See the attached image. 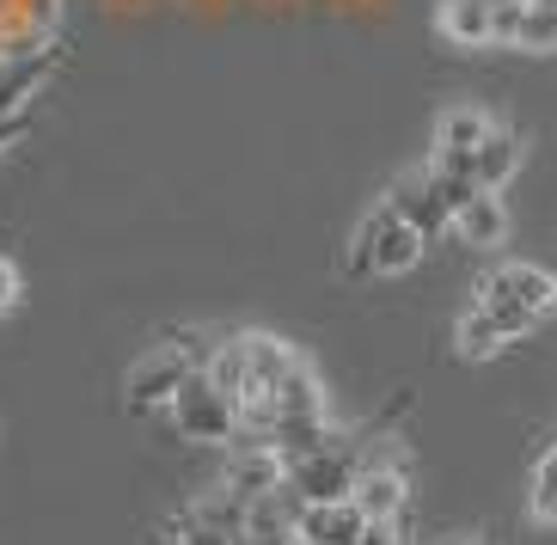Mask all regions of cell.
I'll return each mask as SVG.
<instances>
[{"mask_svg": "<svg viewBox=\"0 0 557 545\" xmlns=\"http://www.w3.org/2000/svg\"><path fill=\"white\" fill-rule=\"evenodd\" d=\"M165 411H172L184 442H233V435H239V405L209 381V368H197V374L172 393Z\"/></svg>", "mask_w": 557, "mask_h": 545, "instance_id": "1", "label": "cell"}, {"mask_svg": "<svg viewBox=\"0 0 557 545\" xmlns=\"http://www.w3.org/2000/svg\"><path fill=\"white\" fill-rule=\"evenodd\" d=\"M356 479H361V454L344 435L319 454H307V460H288V491L300 503H344V496H356Z\"/></svg>", "mask_w": 557, "mask_h": 545, "instance_id": "2", "label": "cell"}, {"mask_svg": "<svg viewBox=\"0 0 557 545\" xmlns=\"http://www.w3.org/2000/svg\"><path fill=\"white\" fill-rule=\"evenodd\" d=\"M190 374H197V356L178 349V344H160V349H148V356L129 368V381H123V405H129L135 417H148V411H160V405H172V393H178Z\"/></svg>", "mask_w": 557, "mask_h": 545, "instance_id": "3", "label": "cell"}, {"mask_svg": "<svg viewBox=\"0 0 557 545\" xmlns=\"http://www.w3.org/2000/svg\"><path fill=\"white\" fill-rule=\"evenodd\" d=\"M491 129H496L491 111H478V104H454V111L435 123V165H442V172H466V178H472V153L491 141Z\"/></svg>", "mask_w": 557, "mask_h": 545, "instance_id": "4", "label": "cell"}, {"mask_svg": "<svg viewBox=\"0 0 557 545\" xmlns=\"http://www.w3.org/2000/svg\"><path fill=\"white\" fill-rule=\"evenodd\" d=\"M62 50L67 44H37V50H13L7 62H0V116L25 111V104L37 99V86L62 67Z\"/></svg>", "mask_w": 557, "mask_h": 545, "instance_id": "5", "label": "cell"}, {"mask_svg": "<svg viewBox=\"0 0 557 545\" xmlns=\"http://www.w3.org/2000/svg\"><path fill=\"white\" fill-rule=\"evenodd\" d=\"M361 528H368V515L356 509V496H344V503H300L295 515V533L307 545H361Z\"/></svg>", "mask_w": 557, "mask_h": 545, "instance_id": "6", "label": "cell"}, {"mask_svg": "<svg viewBox=\"0 0 557 545\" xmlns=\"http://www.w3.org/2000/svg\"><path fill=\"white\" fill-rule=\"evenodd\" d=\"M386 209H393L398 221H410L423 239H435V233L454 227V215L442 209V197L429 190V172H417V178H398L393 190H386Z\"/></svg>", "mask_w": 557, "mask_h": 545, "instance_id": "7", "label": "cell"}, {"mask_svg": "<svg viewBox=\"0 0 557 545\" xmlns=\"http://www.w3.org/2000/svg\"><path fill=\"white\" fill-rule=\"evenodd\" d=\"M435 32H442L454 50H491V44H496V13H491V0H442V13H435Z\"/></svg>", "mask_w": 557, "mask_h": 545, "instance_id": "8", "label": "cell"}, {"mask_svg": "<svg viewBox=\"0 0 557 545\" xmlns=\"http://www.w3.org/2000/svg\"><path fill=\"white\" fill-rule=\"evenodd\" d=\"M288 479V460H282L270 442H258V447H246L239 460L227 466V496H239V503H251V496H263V491H276V484Z\"/></svg>", "mask_w": 557, "mask_h": 545, "instance_id": "9", "label": "cell"}, {"mask_svg": "<svg viewBox=\"0 0 557 545\" xmlns=\"http://www.w3.org/2000/svg\"><path fill=\"white\" fill-rule=\"evenodd\" d=\"M405 496H410V479L398 472V466H361V479H356V509L368 515V521H398Z\"/></svg>", "mask_w": 557, "mask_h": 545, "instance_id": "10", "label": "cell"}, {"mask_svg": "<svg viewBox=\"0 0 557 545\" xmlns=\"http://www.w3.org/2000/svg\"><path fill=\"white\" fill-rule=\"evenodd\" d=\"M454 233H459V246H478V251L503 246L508 239V202L496 197V190H478V197L454 215Z\"/></svg>", "mask_w": 557, "mask_h": 545, "instance_id": "11", "label": "cell"}, {"mask_svg": "<svg viewBox=\"0 0 557 545\" xmlns=\"http://www.w3.org/2000/svg\"><path fill=\"white\" fill-rule=\"evenodd\" d=\"M491 288H503V295H515L521 307H533V313H552L557 307V276L552 270H540V264H503V270H491Z\"/></svg>", "mask_w": 557, "mask_h": 545, "instance_id": "12", "label": "cell"}, {"mask_svg": "<svg viewBox=\"0 0 557 545\" xmlns=\"http://www.w3.org/2000/svg\"><path fill=\"white\" fill-rule=\"evenodd\" d=\"M521 148H527L521 135L496 123L491 141H484V148L472 153V178H478V190H503V184L515 178V165H521Z\"/></svg>", "mask_w": 557, "mask_h": 545, "instance_id": "13", "label": "cell"}, {"mask_svg": "<svg viewBox=\"0 0 557 545\" xmlns=\"http://www.w3.org/2000/svg\"><path fill=\"white\" fill-rule=\"evenodd\" d=\"M393 209H386V197L374 202V209H368V215H361V227L349 233V258H344V276L349 282H361V276H374V251H380V233L393 227Z\"/></svg>", "mask_w": 557, "mask_h": 545, "instance_id": "14", "label": "cell"}, {"mask_svg": "<svg viewBox=\"0 0 557 545\" xmlns=\"http://www.w3.org/2000/svg\"><path fill=\"white\" fill-rule=\"evenodd\" d=\"M246 362H251V386H270V393H276V381L300 362V356L282 344V337H270V331H251L246 337Z\"/></svg>", "mask_w": 557, "mask_h": 545, "instance_id": "15", "label": "cell"}, {"mask_svg": "<svg viewBox=\"0 0 557 545\" xmlns=\"http://www.w3.org/2000/svg\"><path fill=\"white\" fill-rule=\"evenodd\" d=\"M423 233L410 227V221H393V227L380 233V251H374V276H405L417 258H423Z\"/></svg>", "mask_w": 557, "mask_h": 545, "instance_id": "16", "label": "cell"}, {"mask_svg": "<svg viewBox=\"0 0 557 545\" xmlns=\"http://www.w3.org/2000/svg\"><path fill=\"white\" fill-rule=\"evenodd\" d=\"M276 411L282 417H325V393H319V381H312L307 362H295L276 381ZM282 417H276V423H282Z\"/></svg>", "mask_w": 557, "mask_h": 545, "instance_id": "17", "label": "cell"}, {"mask_svg": "<svg viewBox=\"0 0 557 545\" xmlns=\"http://www.w3.org/2000/svg\"><path fill=\"white\" fill-rule=\"evenodd\" d=\"M515 50H557V0H527L521 7V25H515Z\"/></svg>", "mask_w": 557, "mask_h": 545, "instance_id": "18", "label": "cell"}, {"mask_svg": "<svg viewBox=\"0 0 557 545\" xmlns=\"http://www.w3.org/2000/svg\"><path fill=\"white\" fill-rule=\"evenodd\" d=\"M454 337H459V356H466V362H491L496 349L508 344L503 331H496V319L484 313V307H478V300H472V313L459 319V331H454Z\"/></svg>", "mask_w": 557, "mask_h": 545, "instance_id": "19", "label": "cell"}, {"mask_svg": "<svg viewBox=\"0 0 557 545\" xmlns=\"http://www.w3.org/2000/svg\"><path fill=\"white\" fill-rule=\"evenodd\" d=\"M478 307L496 319V331H503V337H527V331L540 325V313H533V307H521L515 295H503V288H491V282H478Z\"/></svg>", "mask_w": 557, "mask_h": 545, "instance_id": "20", "label": "cell"}, {"mask_svg": "<svg viewBox=\"0 0 557 545\" xmlns=\"http://www.w3.org/2000/svg\"><path fill=\"white\" fill-rule=\"evenodd\" d=\"M209 381L239 405L251 386V362H246V337H233V344H214V362H209Z\"/></svg>", "mask_w": 557, "mask_h": 545, "instance_id": "21", "label": "cell"}, {"mask_svg": "<svg viewBox=\"0 0 557 545\" xmlns=\"http://www.w3.org/2000/svg\"><path fill=\"white\" fill-rule=\"evenodd\" d=\"M552 503H557V447H552V454L540 460V472H533V509L545 515Z\"/></svg>", "mask_w": 557, "mask_h": 545, "instance_id": "22", "label": "cell"}, {"mask_svg": "<svg viewBox=\"0 0 557 545\" xmlns=\"http://www.w3.org/2000/svg\"><path fill=\"white\" fill-rule=\"evenodd\" d=\"M18 295H25V282H18L13 258H0V313H13V307H18Z\"/></svg>", "mask_w": 557, "mask_h": 545, "instance_id": "23", "label": "cell"}, {"mask_svg": "<svg viewBox=\"0 0 557 545\" xmlns=\"http://www.w3.org/2000/svg\"><path fill=\"white\" fill-rule=\"evenodd\" d=\"M361 545H398V521H368V528H361Z\"/></svg>", "mask_w": 557, "mask_h": 545, "instance_id": "24", "label": "cell"}, {"mask_svg": "<svg viewBox=\"0 0 557 545\" xmlns=\"http://www.w3.org/2000/svg\"><path fill=\"white\" fill-rule=\"evenodd\" d=\"M160 545H184V540H178V533H165V540H160Z\"/></svg>", "mask_w": 557, "mask_h": 545, "instance_id": "25", "label": "cell"}, {"mask_svg": "<svg viewBox=\"0 0 557 545\" xmlns=\"http://www.w3.org/2000/svg\"><path fill=\"white\" fill-rule=\"evenodd\" d=\"M545 521H557V503H552V509H545Z\"/></svg>", "mask_w": 557, "mask_h": 545, "instance_id": "26", "label": "cell"}, {"mask_svg": "<svg viewBox=\"0 0 557 545\" xmlns=\"http://www.w3.org/2000/svg\"><path fill=\"white\" fill-rule=\"evenodd\" d=\"M454 545H478V540H454Z\"/></svg>", "mask_w": 557, "mask_h": 545, "instance_id": "27", "label": "cell"}, {"mask_svg": "<svg viewBox=\"0 0 557 545\" xmlns=\"http://www.w3.org/2000/svg\"><path fill=\"white\" fill-rule=\"evenodd\" d=\"M295 545H307V540H295Z\"/></svg>", "mask_w": 557, "mask_h": 545, "instance_id": "28", "label": "cell"}]
</instances>
